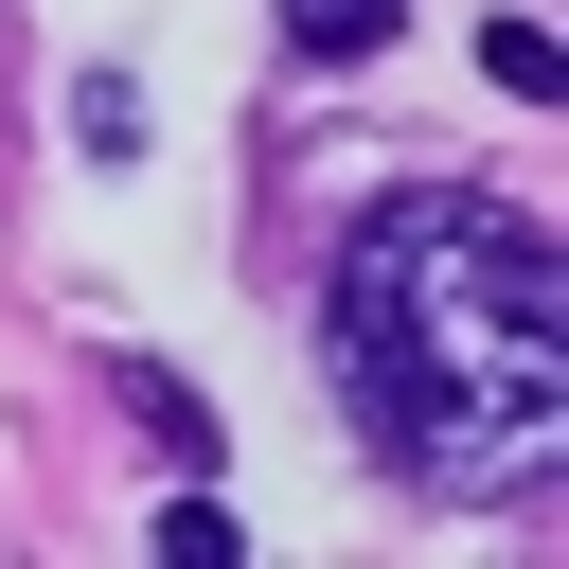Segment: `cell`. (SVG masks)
<instances>
[{"label": "cell", "mask_w": 569, "mask_h": 569, "mask_svg": "<svg viewBox=\"0 0 569 569\" xmlns=\"http://www.w3.org/2000/svg\"><path fill=\"white\" fill-rule=\"evenodd\" d=\"M231 551H249V533H231L213 498H178V516H160V569H231Z\"/></svg>", "instance_id": "cell-5"}, {"label": "cell", "mask_w": 569, "mask_h": 569, "mask_svg": "<svg viewBox=\"0 0 569 569\" xmlns=\"http://www.w3.org/2000/svg\"><path fill=\"white\" fill-rule=\"evenodd\" d=\"M338 391L409 480H533L569 445V249L516 196H391L338 231Z\"/></svg>", "instance_id": "cell-1"}, {"label": "cell", "mask_w": 569, "mask_h": 569, "mask_svg": "<svg viewBox=\"0 0 569 569\" xmlns=\"http://www.w3.org/2000/svg\"><path fill=\"white\" fill-rule=\"evenodd\" d=\"M71 142H89V160H124V142H142V89H124V71H89V89H71Z\"/></svg>", "instance_id": "cell-3"}, {"label": "cell", "mask_w": 569, "mask_h": 569, "mask_svg": "<svg viewBox=\"0 0 569 569\" xmlns=\"http://www.w3.org/2000/svg\"><path fill=\"white\" fill-rule=\"evenodd\" d=\"M391 18H409V0H284V53L356 71V53H391Z\"/></svg>", "instance_id": "cell-2"}, {"label": "cell", "mask_w": 569, "mask_h": 569, "mask_svg": "<svg viewBox=\"0 0 569 569\" xmlns=\"http://www.w3.org/2000/svg\"><path fill=\"white\" fill-rule=\"evenodd\" d=\"M480 71H498V89H551L569 53H551V18H498V36H480Z\"/></svg>", "instance_id": "cell-4"}]
</instances>
